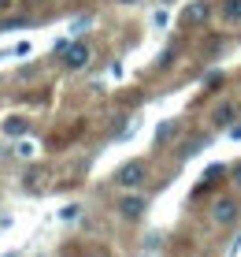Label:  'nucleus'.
Instances as JSON below:
<instances>
[{"label": "nucleus", "instance_id": "4", "mask_svg": "<svg viewBox=\"0 0 241 257\" xmlns=\"http://www.w3.org/2000/svg\"><path fill=\"white\" fill-rule=\"evenodd\" d=\"M145 209H148V198H145V194L126 190V194L119 198V212H122L126 220H141V216H145Z\"/></svg>", "mask_w": 241, "mask_h": 257}, {"label": "nucleus", "instance_id": "10", "mask_svg": "<svg viewBox=\"0 0 241 257\" xmlns=\"http://www.w3.org/2000/svg\"><path fill=\"white\" fill-rule=\"evenodd\" d=\"M178 131H182V123H178V119L164 123V127L156 131V142H160V146H167V142H174V138H178Z\"/></svg>", "mask_w": 241, "mask_h": 257}, {"label": "nucleus", "instance_id": "6", "mask_svg": "<svg viewBox=\"0 0 241 257\" xmlns=\"http://www.w3.org/2000/svg\"><path fill=\"white\" fill-rule=\"evenodd\" d=\"M219 19L226 26H241V0H219Z\"/></svg>", "mask_w": 241, "mask_h": 257}, {"label": "nucleus", "instance_id": "9", "mask_svg": "<svg viewBox=\"0 0 241 257\" xmlns=\"http://www.w3.org/2000/svg\"><path fill=\"white\" fill-rule=\"evenodd\" d=\"M222 175H230V168H222V164H212L208 172H204V179L197 183V187H193V194H204L208 187H216V183L222 179Z\"/></svg>", "mask_w": 241, "mask_h": 257}, {"label": "nucleus", "instance_id": "2", "mask_svg": "<svg viewBox=\"0 0 241 257\" xmlns=\"http://www.w3.org/2000/svg\"><path fill=\"white\" fill-rule=\"evenodd\" d=\"M145 179H148V161H130V164L119 168V175H115V183H119L122 190L145 187Z\"/></svg>", "mask_w": 241, "mask_h": 257}, {"label": "nucleus", "instance_id": "1", "mask_svg": "<svg viewBox=\"0 0 241 257\" xmlns=\"http://www.w3.org/2000/svg\"><path fill=\"white\" fill-rule=\"evenodd\" d=\"M208 216H212V224H216V227H234L241 220L238 198H216V201H212V209H208Z\"/></svg>", "mask_w": 241, "mask_h": 257}, {"label": "nucleus", "instance_id": "11", "mask_svg": "<svg viewBox=\"0 0 241 257\" xmlns=\"http://www.w3.org/2000/svg\"><path fill=\"white\" fill-rule=\"evenodd\" d=\"M4 135H12V138H15V135H26V119H22V116H19V119H15V116L4 119Z\"/></svg>", "mask_w": 241, "mask_h": 257}, {"label": "nucleus", "instance_id": "13", "mask_svg": "<svg viewBox=\"0 0 241 257\" xmlns=\"http://www.w3.org/2000/svg\"><path fill=\"white\" fill-rule=\"evenodd\" d=\"M15 4V0H0V12H4V8H12Z\"/></svg>", "mask_w": 241, "mask_h": 257}, {"label": "nucleus", "instance_id": "5", "mask_svg": "<svg viewBox=\"0 0 241 257\" xmlns=\"http://www.w3.org/2000/svg\"><path fill=\"white\" fill-rule=\"evenodd\" d=\"M208 19H212V4H208V0H193V4L182 12V23L186 26H204Z\"/></svg>", "mask_w": 241, "mask_h": 257}, {"label": "nucleus", "instance_id": "15", "mask_svg": "<svg viewBox=\"0 0 241 257\" xmlns=\"http://www.w3.org/2000/svg\"><path fill=\"white\" fill-rule=\"evenodd\" d=\"M126 4H134V0H126Z\"/></svg>", "mask_w": 241, "mask_h": 257}, {"label": "nucleus", "instance_id": "12", "mask_svg": "<svg viewBox=\"0 0 241 257\" xmlns=\"http://www.w3.org/2000/svg\"><path fill=\"white\" fill-rule=\"evenodd\" d=\"M226 179H230V183H234V190L241 194V161H238L234 168H230V175H226Z\"/></svg>", "mask_w": 241, "mask_h": 257}, {"label": "nucleus", "instance_id": "3", "mask_svg": "<svg viewBox=\"0 0 241 257\" xmlns=\"http://www.w3.org/2000/svg\"><path fill=\"white\" fill-rule=\"evenodd\" d=\"M60 52H64V67L67 71H86L93 64V49H89L86 41H70V45H64Z\"/></svg>", "mask_w": 241, "mask_h": 257}, {"label": "nucleus", "instance_id": "8", "mask_svg": "<svg viewBox=\"0 0 241 257\" xmlns=\"http://www.w3.org/2000/svg\"><path fill=\"white\" fill-rule=\"evenodd\" d=\"M234 116H238V108H234V104H219V108L216 112H212V127H216V131H226L230 127V123H234Z\"/></svg>", "mask_w": 241, "mask_h": 257}, {"label": "nucleus", "instance_id": "14", "mask_svg": "<svg viewBox=\"0 0 241 257\" xmlns=\"http://www.w3.org/2000/svg\"><path fill=\"white\" fill-rule=\"evenodd\" d=\"M86 257H104V253H86Z\"/></svg>", "mask_w": 241, "mask_h": 257}, {"label": "nucleus", "instance_id": "7", "mask_svg": "<svg viewBox=\"0 0 241 257\" xmlns=\"http://www.w3.org/2000/svg\"><path fill=\"white\" fill-rule=\"evenodd\" d=\"M204 146H208V135H193V138H186L182 146H178V161H190V157H197Z\"/></svg>", "mask_w": 241, "mask_h": 257}]
</instances>
